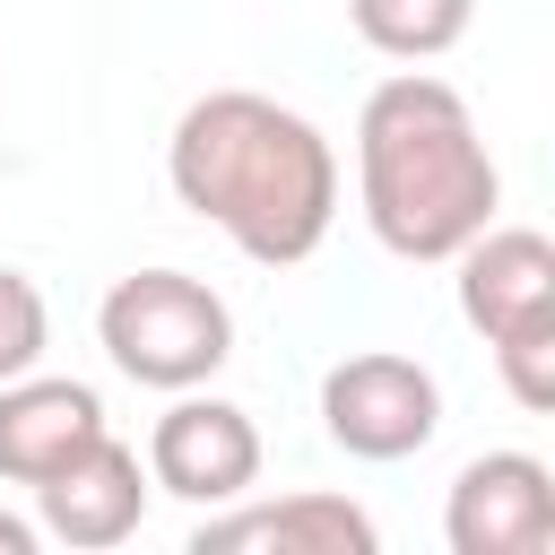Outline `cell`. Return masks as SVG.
<instances>
[{
	"label": "cell",
	"instance_id": "1",
	"mask_svg": "<svg viewBox=\"0 0 555 555\" xmlns=\"http://www.w3.org/2000/svg\"><path fill=\"white\" fill-rule=\"evenodd\" d=\"M165 182L191 217H208L260 269L312 260L338 217V156L321 139V121H304L295 104L251 95V87H217L173 121Z\"/></svg>",
	"mask_w": 555,
	"mask_h": 555
},
{
	"label": "cell",
	"instance_id": "2",
	"mask_svg": "<svg viewBox=\"0 0 555 555\" xmlns=\"http://www.w3.org/2000/svg\"><path fill=\"white\" fill-rule=\"evenodd\" d=\"M356 199L390 260H451L468 234L494 225L503 173L477 139V113L460 87L399 69L356 113Z\"/></svg>",
	"mask_w": 555,
	"mask_h": 555
},
{
	"label": "cell",
	"instance_id": "3",
	"mask_svg": "<svg viewBox=\"0 0 555 555\" xmlns=\"http://www.w3.org/2000/svg\"><path fill=\"white\" fill-rule=\"evenodd\" d=\"M95 338L139 390H199L234 356V312L191 269H139L95 304Z\"/></svg>",
	"mask_w": 555,
	"mask_h": 555
},
{
	"label": "cell",
	"instance_id": "4",
	"mask_svg": "<svg viewBox=\"0 0 555 555\" xmlns=\"http://www.w3.org/2000/svg\"><path fill=\"white\" fill-rule=\"evenodd\" d=\"M321 434L347 460H416L442 434V382L416 356L364 347L321 373Z\"/></svg>",
	"mask_w": 555,
	"mask_h": 555
},
{
	"label": "cell",
	"instance_id": "5",
	"mask_svg": "<svg viewBox=\"0 0 555 555\" xmlns=\"http://www.w3.org/2000/svg\"><path fill=\"white\" fill-rule=\"evenodd\" d=\"M147 486H156V494H182V503H199V512L251 494V486H260V425H251L234 399L173 390V408H165L156 434H147Z\"/></svg>",
	"mask_w": 555,
	"mask_h": 555
},
{
	"label": "cell",
	"instance_id": "6",
	"mask_svg": "<svg viewBox=\"0 0 555 555\" xmlns=\"http://www.w3.org/2000/svg\"><path fill=\"white\" fill-rule=\"evenodd\" d=\"M451 555H546L555 546V468L538 451H477L442 494Z\"/></svg>",
	"mask_w": 555,
	"mask_h": 555
},
{
	"label": "cell",
	"instance_id": "7",
	"mask_svg": "<svg viewBox=\"0 0 555 555\" xmlns=\"http://www.w3.org/2000/svg\"><path fill=\"white\" fill-rule=\"evenodd\" d=\"M139 520H147V468H139V451L113 442V434H95L69 468H52V477L35 486V529H43L52 546L104 555V546H121Z\"/></svg>",
	"mask_w": 555,
	"mask_h": 555
},
{
	"label": "cell",
	"instance_id": "8",
	"mask_svg": "<svg viewBox=\"0 0 555 555\" xmlns=\"http://www.w3.org/2000/svg\"><path fill=\"white\" fill-rule=\"evenodd\" d=\"M382 546V529H373V512L364 503H347V494H278V503H243L234 494V512L217 503L199 529H191V555H373Z\"/></svg>",
	"mask_w": 555,
	"mask_h": 555
},
{
	"label": "cell",
	"instance_id": "9",
	"mask_svg": "<svg viewBox=\"0 0 555 555\" xmlns=\"http://www.w3.org/2000/svg\"><path fill=\"white\" fill-rule=\"evenodd\" d=\"M451 260H460V321H468L486 347L512 338V330L555 321V243H546V234H529V225H486V234H468Z\"/></svg>",
	"mask_w": 555,
	"mask_h": 555
},
{
	"label": "cell",
	"instance_id": "10",
	"mask_svg": "<svg viewBox=\"0 0 555 555\" xmlns=\"http://www.w3.org/2000/svg\"><path fill=\"white\" fill-rule=\"evenodd\" d=\"M104 425V399L69 373H17L0 382V477L9 486H43L52 468H69Z\"/></svg>",
	"mask_w": 555,
	"mask_h": 555
},
{
	"label": "cell",
	"instance_id": "11",
	"mask_svg": "<svg viewBox=\"0 0 555 555\" xmlns=\"http://www.w3.org/2000/svg\"><path fill=\"white\" fill-rule=\"evenodd\" d=\"M347 17L382 61H442L468 35L477 0H347Z\"/></svg>",
	"mask_w": 555,
	"mask_h": 555
},
{
	"label": "cell",
	"instance_id": "12",
	"mask_svg": "<svg viewBox=\"0 0 555 555\" xmlns=\"http://www.w3.org/2000/svg\"><path fill=\"white\" fill-rule=\"evenodd\" d=\"M52 347V312H43V286L26 269H0V382L35 373Z\"/></svg>",
	"mask_w": 555,
	"mask_h": 555
},
{
	"label": "cell",
	"instance_id": "13",
	"mask_svg": "<svg viewBox=\"0 0 555 555\" xmlns=\"http://www.w3.org/2000/svg\"><path fill=\"white\" fill-rule=\"evenodd\" d=\"M494 373H503V390H512L529 416H546V408H555V321L494 338Z\"/></svg>",
	"mask_w": 555,
	"mask_h": 555
},
{
	"label": "cell",
	"instance_id": "14",
	"mask_svg": "<svg viewBox=\"0 0 555 555\" xmlns=\"http://www.w3.org/2000/svg\"><path fill=\"white\" fill-rule=\"evenodd\" d=\"M35 546H43V529L26 512H0V555H35Z\"/></svg>",
	"mask_w": 555,
	"mask_h": 555
}]
</instances>
